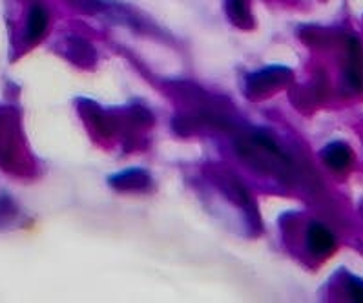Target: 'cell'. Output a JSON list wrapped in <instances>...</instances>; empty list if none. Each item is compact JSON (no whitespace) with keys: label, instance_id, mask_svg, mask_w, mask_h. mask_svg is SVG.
Returning <instances> with one entry per match:
<instances>
[{"label":"cell","instance_id":"obj_8","mask_svg":"<svg viewBox=\"0 0 363 303\" xmlns=\"http://www.w3.org/2000/svg\"><path fill=\"white\" fill-rule=\"evenodd\" d=\"M225 9L227 15L235 26L248 30L252 26V13H250V6L248 0H225Z\"/></svg>","mask_w":363,"mask_h":303},{"label":"cell","instance_id":"obj_11","mask_svg":"<svg viewBox=\"0 0 363 303\" xmlns=\"http://www.w3.org/2000/svg\"><path fill=\"white\" fill-rule=\"evenodd\" d=\"M349 294L354 302L363 303V282L362 280H356V277H350L349 282Z\"/></svg>","mask_w":363,"mask_h":303},{"label":"cell","instance_id":"obj_4","mask_svg":"<svg viewBox=\"0 0 363 303\" xmlns=\"http://www.w3.org/2000/svg\"><path fill=\"white\" fill-rule=\"evenodd\" d=\"M345 79L354 90H363V48L359 40H349V59H347Z\"/></svg>","mask_w":363,"mask_h":303},{"label":"cell","instance_id":"obj_2","mask_svg":"<svg viewBox=\"0 0 363 303\" xmlns=\"http://www.w3.org/2000/svg\"><path fill=\"white\" fill-rule=\"evenodd\" d=\"M292 72L281 66H272V68L261 70V72L252 73L247 77V92L252 97L270 94L276 88H281L283 84L291 81Z\"/></svg>","mask_w":363,"mask_h":303},{"label":"cell","instance_id":"obj_1","mask_svg":"<svg viewBox=\"0 0 363 303\" xmlns=\"http://www.w3.org/2000/svg\"><path fill=\"white\" fill-rule=\"evenodd\" d=\"M238 148H240V154L243 158H247L254 165L263 167V170L267 172L272 170V168H278L276 165L286 162L285 155L281 154V150L265 136L243 137V139L238 141Z\"/></svg>","mask_w":363,"mask_h":303},{"label":"cell","instance_id":"obj_3","mask_svg":"<svg viewBox=\"0 0 363 303\" xmlns=\"http://www.w3.org/2000/svg\"><path fill=\"white\" fill-rule=\"evenodd\" d=\"M307 243L314 256H329L336 248L334 234L320 223H312L307 232Z\"/></svg>","mask_w":363,"mask_h":303},{"label":"cell","instance_id":"obj_7","mask_svg":"<svg viewBox=\"0 0 363 303\" xmlns=\"http://www.w3.org/2000/svg\"><path fill=\"white\" fill-rule=\"evenodd\" d=\"M48 28V11L40 4L31 6L26 22V39L28 43H37Z\"/></svg>","mask_w":363,"mask_h":303},{"label":"cell","instance_id":"obj_6","mask_svg":"<svg viewBox=\"0 0 363 303\" xmlns=\"http://www.w3.org/2000/svg\"><path fill=\"white\" fill-rule=\"evenodd\" d=\"M321 158L327 162V167L333 168L336 172H343L350 167L352 162V152L345 143H330L329 146H325L321 152Z\"/></svg>","mask_w":363,"mask_h":303},{"label":"cell","instance_id":"obj_9","mask_svg":"<svg viewBox=\"0 0 363 303\" xmlns=\"http://www.w3.org/2000/svg\"><path fill=\"white\" fill-rule=\"evenodd\" d=\"M66 53H68L73 62H81V65H90V62L95 60V52L91 44L79 39V37L68 39V43H66Z\"/></svg>","mask_w":363,"mask_h":303},{"label":"cell","instance_id":"obj_5","mask_svg":"<svg viewBox=\"0 0 363 303\" xmlns=\"http://www.w3.org/2000/svg\"><path fill=\"white\" fill-rule=\"evenodd\" d=\"M110 184L117 190L123 192H139V190H146L150 184V175L145 170H124L117 175H111Z\"/></svg>","mask_w":363,"mask_h":303},{"label":"cell","instance_id":"obj_10","mask_svg":"<svg viewBox=\"0 0 363 303\" xmlns=\"http://www.w3.org/2000/svg\"><path fill=\"white\" fill-rule=\"evenodd\" d=\"M69 4L73 6V8L81 9V11H84V13H99L101 9H103V4L99 2V0H68Z\"/></svg>","mask_w":363,"mask_h":303}]
</instances>
